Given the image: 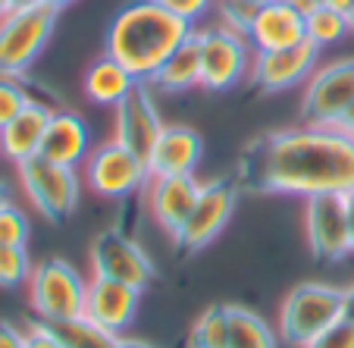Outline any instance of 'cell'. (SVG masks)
<instances>
[{
  "instance_id": "cell-10",
  "label": "cell",
  "mask_w": 354,
  "mask_h": 348,
  "mask_svg": "<svg viewBox=\"0 0 354 348\" xmlns=\"http://www.w3.org/2000/svg\"><path fill=\"white\" fill-rule=\"evenodd\" d=\"M239 192L241 188L235 179L204 182L185 226L176 235V245H179L182 251H201L204 245H210V241L226 229L229 217H232V210H235V201H239Z\"/></svg>"
},
{
  "instance_id": "cell-12",
  "label": "cell",
  "mask_w": 354,
  "mask_h": 348,
  "mask_svg": "<svg viewBox=\"0 0 354 348\" xmlns=\"http://www.w3.org/2000/svg\"><path fill=\"white\" fill-rule=\"evenodd\" d=\"M320 47L314 41H298L292 47H282V51H254V60H251V85L261 88V91H288L295 85H304L310 75L320 66Z\"/></svg>"
},
{
  "instance_id": "cell-38",
  "label": "cell",
  "mask_w": 354,
  "mask_h": 348,
  "mask_svg": "<svg viewBox=\"0 0 354 348\" xmlns=\"http://www.w3.org/2000/svg\"><path fill=\"white\" fill-rule=\"evenodd\" d=\"M320 7H326V10H335V13H351V7H354V0H320Z\"/></svg>"
},
{
  "instance_id": "cell-18",
  "label": "cell",
  "mask_w": 354,
  "mask_h": 348,
  "mask_svg": "<svg viewBox=\"0 0 354 348\" xmlns=\"http://www.w3.org/2000/svg\"><path fill=\"white\" fill-rule=\"evenodd\" d=\"M308 38V16H301L286 0H270L257 7L254 22L248 28V41L254 51H282Z\"/></svg>"
},
{
  "instance_id": "cell-11",
  "label": "cell",
  "mask_w": 354,
  "mask_h": 348,
  "mask_svg": "<svg viewBox=\"0 0 354 348\" xmlns=\"http://www.w3.org/2000/svg\"><path fill=\"white\" fill-rule=\"evenodd\" d=\"M91 273L110 276L126 286L145 289L157 276V267L145 248L120 229H104L91 241Z\"/></svg>"
},
{
  "instance_id": "cell-29",
  "label": "cell",
  "mask_w": 354,
  "mask_h": 348,
  "mask_svg": "<svg viewBox=\"0 0 354 348\" xmlns=\"http://www.w3.org/2000/svg\"><path fill=\"white\" fill-rule=\"evenodd\" d=\"M216 13H220V26L232 28V32L248 38V28L254 22L257 7L248 3V0H216Z\"/></svg>"
},
{
  "instance_id": "cell-4",
  "label": "cell",
  "mask_w": 354,
  "mask_h": 348,
  "mask_svg": "<svg viewBox=\"0 0 354 348\" xmlns=\"http://www.w3.org/2000/svg\"><path fill=\"white\" fill-rule=\"evenodd\" d=\"M28 302L44 323H73L85 314V289L88 280L63 257H47L35 264L28 276Z\"/></svg>"
},
{
  "instance_id": "cell-37",
  "label": "cell",
  "mask_w": 354,
  "mask_h": 348,
  "mask_svg": "<svg viewBox=\"0 0 354 348\" xmlns=\"http://www.w3.org/2000/svg\"><path fill=\"white\" fill-rule=\"evenodd\" d=\"M288 7H295L301 16H310L314 10H320V0H286Z\"/></svg>"
},
{
  "instance_id": "cell-42",
  "label": "cell",
  "mask_w": 354,
  "mask_h": 348,
  "mask_svg": "<svg viewBox=\"0 0 354 348\" xmlns=\"http://www.w3.org/2000/svg\"><path fill=\"white\" fill-rule=\"evenodd\" d=\"M10 10H13V0H0V19H3Z\"/></svg>"
},
{
  "instance_id": "cell-7",
  "label": "cell",
  "mask_w": 354,
  "mask_h": 348,
  "mask_svg": "<svg viewBox=\"0 0 354 348\" xmlns=\"http://www.w3.org/2000/svg\"><path fill=\"white\" fill-rule=\"evenodd\" d=\"M147 179H151L147 157H141L138 151L126 147L116 138L91 147L88 161L82 163V182L97 198H107V201H122L138 188H145Z\"/></svg>"
},
{
  "instance_id": "cell-19",
  "label": "cell",
  "mask_w": 354,
  "mask_h": 348,
  "mask_svg": "<svg viewBox=\"0 0 354 348\" xmlns=\"http://www.w3.org/2000/svg\"><path fill=\"white\" fill-rule=\"evenodd\" d=\"M38 154L47 157V161H54V163H63V167L82 170V163H85L88 154H91V132H88V122L82 120L79 113H73V110H54Z\"/></svg>"
},
{
  "instance_id": "cell-26",
  "label": "cell",
  "mask_w": 354,
  "mask_h": 348,
  "mask_svg": "<svg viewBox=\"0 0 354 348\" xmlns=\"http://www.w3.org/2000/svg\"><path fill=\"white\" fill-rule=\"evenodd\" d=\"M348 35H354V32H351V19H348L345 13L320 7L308 16V41H314L320 51L342 44Z\"/></svg>"
},
{
  "instance_id": "cell-33",
  "label": "cell",
  "mask_w": 354,
  "mask_h": 348,
  "mask_svg": "<svg viewBox=\"0 0 354 348\" xmlns=\"http://www.w3.org/2000/svg\"><path fill=\"white\" fill-rule=\"evenodd\" d=\"M154 3H160V7L169 10L173 16L185 19L188 26L201 22V16H207L210 10L216 7V0H154Z\"/></svg>"
},
{
  "instance_id": "cell-8",
  "label": "cell",
  "mask_w": 354,
  "mask_h": 348,
  "mask_svg": "<svg viewBox=\"0 0 354 348\" xmlns=\"http://www.w3.org/2000/svg\"><path fill=\"white\" fill-rule=\"evenodd\" d=\"M354 104V57L333 60L317 66V73L304 82L301 94V120L308 126H339L342 116Z\"/></svg>"
},
{
  "instance_id": "cell-3",
  "label": "cell",
  "mask_w": 354,
  "mask_h": 348,
  "mask_svg": "<svg viewBox=\"0 0 354 348\" xmlns=\"http://www.w3.org/2000/svg\"><path fill=\"white\" fill-rule=\"evenodd\" d=\"M342 320V289L329 282H301L282 298L276 333L286 345L304 348L310 339Z\"/></svg>"
},
{
  "instance_id": "cell-23",
  "label": "cell",
  "mask_w": 354,
  "mask_h": 348,
  "mask_svg": "<svg viewBox=\"0 0 354 348\" xmlns=\"http://www.w3.org/2000/svg\"><path fill=\"white\" fill-rule=\"evenodd\" d=\"M229 342L226 348H276V333L261 314L241 304H226Z\"/></svg>"
},
{
  "instance_id": "cell-21",
  "label": "cell",
  "mask_w": 354,
  "mask_h": 348,
  "mask_svg": "<svg viewBox=\"0 0 354 348\" xmlns=\"http://www.w3.org/2000/svg\"><path fill=\"white\" fill-rule=\"evenodd\" d=\"M135 85H138V79L110 54H100L97 60L85 69V75H82L85 98L91 104H97V107H116Z\"/></svg>"
},
{
  "instance_id": "cell-13",
  "label": "cell",
  "mask_w": 354,
  "mask_h": 348,
  "mask_svg": "<svg viewBox=\"0 0 354 348\" xmlns=\"http://www.w3.org/2000/svg\"><path fill=\"white\" fill-rule=\"evenodd\" d=\"M301 223H304V239H308L310 255L317 261L333 264L351 255V239H348L342 194H314V198H304Z\"/></svg>"
},
{
  "instance_id": "cell-17",
  "label": "cell",
  "mask_w": 354,
  "mask_h": 348,
  "mask_svg": "<svg viewBox=\"0 0 354 348\" xmlns=\"http://www.w3.org/2000/svg\"><path fill=\"white\" fill-rule=\"evenodd\" d=\"M204 157V141L192 126L167 122L157 135L154 147L147 151L151 176H192Z\"/></svg>"
},
{
  "instance_id": "cell-32",
  "label": "cell",
  "mask_w": 354,
  "mask_h": 348,
  "mask_svg": "<svg viewBox=\"0 0 354 348\" xmlns=\"http://www.w3.org/2000/svg\"><path fill=\"white\" fill-rule=\"evenodd\" d=\"M22 336H26V348H69L66 342H63V336L57 333L54 323H44V320L26 323Z\"/></svg>"
},
{
  "instance_id": "cell-20",
  "label": "cell",
  "mask_w": 354,
  "mask_h": 348,
  "mask_svg": "<svg viewBox=\"0 0 354 348\" xmlns=\"http://www.w3.org/2000/svg\"><path fill=\"white\" fill-rule=\"evenodd\" d=\"M50 116L54 110L47 107L44 101H32L0 129V151L7 161H13L16 167L26 163L28 157H38L41 141H44V132L50 126Z\"/></svg>"
},
{
  "instance_id": "cell-9",
  "label": "cell",
  "mask_w": 354,
  "mask_h": 348,
  "mask_svg": "<svg viewBox=\"0 0 354 348\" xmlns=\"http://www.w3.org/2000/svg\"><path fill=\"white\" fill-rule=\"evenodd\" d=\"M201 88L229 91L251 73V41L226 26L201 28Z\"/></svg>"
},
{
  "instance_id": "cell-27",
  "label": "cell",
  "mask_w": 354,
  "mask_h": 348,
  "mask_svg": "<svg viewBox=\"0 0 354 348\" xmlns=\"http://www.w3.org/2000/svg\"><path fill=\"white\" fill-rule=\"evenodd\" d=\"M32 276L26 245H0V289H19Z\"/></svg>"
},
{
  "instance_id": "cell-35",
  "label": "cell",
  "mask_w": 354,
  "mask_h": 348,
  "mask_svg": "<svg viewBox=\"0 0 354 348\" xmlns=\"http://www.w3.org/2000/svg\"><path fill=\"white\" fill-rule=\"evenodd\" d=\"M345 201V223H348V239H351V255H354V188L342 194Z\"/></svg>"
},
{
  "instance_id": "cell-24",
  "label": "cell",
  "mask_w": 354,
  "mask_h": 348,
  "mask_svg": "<svg viewBox=\"0 0 354 348\" xmlns=\"http://www.w3.org/2000/svg\"><path fill=\"white\" fill-rule=\"evenodd\" d=\"M57 333L63 336L69 348H157L151 342L141 339H129L126 333H107V329L94 327L88 320H73V323H60Z\"/></svg>"
},
{
  "instance_id": "cell-40",
  "label": "cell",
  "mask_w": 354,
  "mask_h": 348,
  "mask_svg": "<svg viewBox=\"0 0 354 348\" xmlns=\"http://www.w3.org/2000/svg\"><path fill=\"white\" fill-rule=\"evenodd\" d=\"M10 201H13V194H10V185L0 179V208H3V204H10Z\"/></svg>"
},
{
  "instance_id": "cell-2",
  "label": "cell",
  "mask_w": 354,
  "mask_h": 348,
  "mask_svg": "<svg viewBox=\"0 0 354 348\" xmlns=\"http://www.w3.org/2000/svg\"><path fill=\"white\" fill-rule=\"evenodd\" d=\"M194 32L185 19L173 16L154 0H132L110 19L104 54L120 60L138 82H151L160 63Z\"/></svg>"
},
{
  "instance_id": "cell-14",
  "label": "cell",
  "mask_w": 354,
  "mask_h": 348,
  "mask_svg": "<svg viewBox=\"0 0 354 348\" xmlns=\"http://www.w3.org/2000/svg\"><path fill=\"white\" fill-rule=\"evenodd\" d=\"M141 304V289L126 286L110 276H88L85 289V314L82 320L94 323V327L107 329V333H126L132 327L135 314Z\"/></svg>"
},
{
  "instance_id": "cell-1",
  "label": "cell",
  "mask_w": 354,
  "mask_h": 348,
  "mask_svg": "<svg viewBox=\"0 0 354 348\" xmlns=\"http://www.w3.org/2000/svg\"><path fill=\"white\" fill-rule=\"evenodd\" d=\"M232 179L254 194H345L354 188V135L308 122L267 132L245 147Z\"/></svg>"
},
{
  "instance_id": "cell-31",
  "label": "cell",
  "mask_w": 354,
  "mask_h": 348,
  "mask_svg": "<svg viewBox=\"0 0 354 348\" xmlns=\"http://www.w3.org/2000/svg\"><path fill=\"white\" fill-rule=\"evenodd\" d=\"M304 348H354V323L342 317L329 329H323L317 339H310Z\"/></svg>"
},
{
  "instance_id": "cell-30",
  "label": "cell",
  "mask_w": 354,
  "mask_h": 348,
  "mask_svg": "<svg viewBox=\"0 0 354 348\" xmlns=\"http://www.w3.org/2000/svg\"><path fill=\"white\" fill-rule=\"evenodd\" d=\"M28 241V217L13 201L0 208V245H26Z\"/></svg>"
},
{
  "instance_id": "cell-41",
  "label": "cell",
  "mask_w": 354,
  "mask_h": 348,
  "mask_svg": "<svg viewBox=\"0 0 354 348\" xmlns=\"http://www.w3.org/2000/svg\"><path fill=\"white\" fill-rule=\"evenodd\" d=\"M41 3H47V7H54V10H63V7H69V3H75V0H41Z\"/></svg>"
},
{
  "instance_id": "cell-36",
  "label": "cell",
  "mask_w": 354,
  "mask_h": 348,
  "mask_svg": "<svg viewBox=\"0 0 354 348\" xmlns=\"http://www.w3.org/2000/svg\"><path fill=\"white\" fill-rule=\"evenodd\" d=\"M342 317L354 323V282L348 289H342Z\"/></svg>"
},
{
  "instance_id": "cell-25",
  "label": "cell",
  "mask_w": 354,
  "mask_h": 348,
  "mask_svg": "<svg viewBox=\"0 0 354 348\" xmlns=\"http://www.w3.org/2000/svg\"><path fill=\"white\" fill-rule=\"evenodd\" d=\"M229 342V311L226 304H210L204 314L194 320L188 348H226Z\"/></svg>"
},
{
  "instance_id": "cell-45",
  "label": "cell",
  "mask_w": 354,
  "mask_h": 348,
  "mask_svg": "<svg viewBox=\"0 0 354 348\" xmlns=\"http://www.w3.org/2000/svg\"><path fill=\"white\" fill-rule=\"evenodd\" d=\"M348 19H351V32H354V7H351V13H348Z\"/></svg>"
},
{
  "instance_id": "cell-34",
  "label": "cell",
  "mask_w": 354,
  "mask_h": 348,
  "mask_svg": "<svg viewBox=\"0 0 354 348\" xmlns=\"http://www.w3.org/2000/svg\"><path fill=\"white\" fill-rule=\"evenodd\" d=\"M0 348H26V336L19 327L0 320Z\"/></svg>"
},
{
  "instance_id": "cell-43",
  "label": "cell",
  "mask_w": 354,
  "mask_h": 348,
  "mask_svg": "<svg viewBox=\"0 0 354 348\" xmlns=\"http://www.w3.org/2000/svg\"><path fill=\"white\" fill-rule=\"evenodd\" d=\"M28 3H38V0H13V7H28Z\"/></svg>"
},
{
  "instance_id": "cell-22",
  "label": "cell",
  "mask_w": 354,
  "mask_h": 348,
  "mask_svg": "<svg viewBox=\"0 0 354 348\" xmlns=\"http://www.w3.org/2000/svg\"><path fill=\"white\" fill-rule=\"evenodd\" d=\"M201 85V35L192 32L173 54L160 63L154 75H151V88H160L167 94H179L188 88Z\"/></svg>"
},
{
  "instance_id": "cell-39",
  "label": "cell",
  "mask_w": 354,
  "mask_h": 348,
  "mask_svg": "<svg viewBox=\"0 0 354 348\" xmlns=\"http://www.w3.org/2000/svg\"><path fill=\"white\" fill-rule=\"evenodd\" d=\"M339 129H345V132H348V135H354V104H351V110H348V113H345V116H342Z\"/></svg>"
},
{
  "instance_id": "cell-15",
  "label": "cell",
  "mask_w": 354,
  "mask_h": 348,
  "mask_svg": "<svg viewBox=\"0 0 354 348\" xmlns=\"http://www.w3.org/2000/svg\"><path fill=\"white\" fill-rule=\"evenodd\" d=\"M167 126L157 110L151 82H138L132 91L116 104V120H113V138L122 141L126 147L138 151L141 157H147V151L154 147L160 129Z\"/></svg>"
},
{
  "instance_id": "cell-44",
  "label": "cell",
  "mask_w": 354,
  "mask_h": 348,
  "mask_svg": "<svg viewBox=\"0 0 354 348\" xmlns=\"http://www.w3.org/2000/svg\"><path fill=\"white\" fill-rule=\"evenodd\" d=\"M248 3H254V7H263V3H270V0H248Z\"/></svg>"
},
{
  "instance_id": "cell-16",
  "label": "cell",
  "mask_w": 354,
  "mask_h": 348,
  "mask_svg": "<svg viewBox=\"0 0 354 348\" xmlns=\"http://www.w3.org/2000/svg\"><path fill=\"white\" fill-rule=\"evenodd\" d=\"M204 182L198 176H151L147 179V208L151 217L157 220V226H163V232L176 241L179 229L185 226L188 214H192L194 201L201 194Z\"/></svg>"
},
{
  "instance_id": "cell-6",
  "label": "cell",
  "mask_w": 354,
  "mask_h": 348,
  "mask_svg": "<svg viewBox=\"0 0 354 348\" xmlns=\"http://www.w3.org/2000/svg\"><path fill=\"white\" fill-rule=\"evenodd\" d=\"M19 185L26 192V198L32 201V208L38 210L44 220L63 223L75 214L82 194V173L73 167H63L47 157H28L26 163H19Z\"/></svg>"
},
{
  "instance_id": "cell-28",
  "label": "cell",
  "mask_w": 354,
  "mask_h": 348,
  "mask_svg": "<svg viewBox=\"0 0 354 348\" xmlns=\"http://www.w3.org/2000/svg\"><path fill=\"white\" fill-rule=\"evenodd\" d=\"M32 101H38V98H32L26 75H3L0 73V129L7 126V122Z\"/></svg>"
},
{
  "instance_id": "cell-5",
  "label": "cell",
  "mask_w": 354,
  "mask_h": 348,
  "mask_svg": "<svg viewBox=\"0 0 354 348\" xmlns=\"http://www.w3.org/2000/svg\"><path fill=\"white\" fill-rule=\"evenodd\" d=\"M57 13L60 10L38 0L28 7H13L0 19V73L26 75V69L38 60V54L54 35Z\"/></svg>"
}]
</instances>
